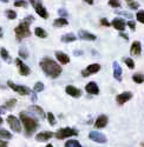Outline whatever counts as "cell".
<instances>
[{"mask_svg":"<svg viewBox=\"0 0 144 147\" xmlns=\"http://www.w3.org/2000/svg\"><path fill=\"white\" fill-rule=\"evenodd\" d=\"M39 65H40L41 69L45 72V74L47 77L52 78V79H56V78H58L59 76L62 74V67L59 66L54 60H52L50 58L41 59Z\"/></svg>","mask_w":144,"mask_h":147,"instance_id":"obj_1","label":"cell"},{"mask_svg":"<svg viewBox=\"0 0 144 147\" xmlns=\"http://www.w3.org/2000/svg\"><path fill=\"white\" fill-rule=\"evenodd\" d=\"M34 18L33 17H27L25 19H22V21L19 24V26H17L14 28V33L17 35V39L20 41L24 38H27V36L31 35V31H30V25L31 22H33Z\"/></svg>","mask_w":144,"mask_h":147,"instance_id":"obj_2","label":"cell"},{"mask_svg":"<svg viewBox=\"0 0 144 147\" xmlns=\"http://www.w3.org/2000/svg\"><path fill=\"white\" fill-rule=\"evenodd\" d=\"M20 119H21L22 124H24V128H25L27 136L33 134V132H35V129L38 128V121L35 120L33 117H30L26 112L20 113Z\"/></svg>","mask_w":144,"mask_h":147,"instance_id":"obj_3","label":"cell"},{"mask_svg":"<svg viewBox=\"0 0 144 147\" xmlns=\"http://www.w3.org/2000/svg\"><path fill=\"white\" fill-rule=\"evenodd\" d=\"M77 134H78V132L76 129L70 128V127H64L62 129L57 131L56 134H54V137L60 140V139H66L69 137H75V136H77Z\"/></svg>","mask_w":144,"mask_h":147,"instance_id":"obj_4","label":"cell"},{"mask_svg":"<svg viewBox=\"0 0 144 147\" xmlns=\"http://www.w3.org/2000/svg\"><path fill=\"white\" fill-rule=\"evenodd\" d=\"M7 85H8V86H10L12 90H13V91H16L17 93H19L20 95H27V94L31 93V90H30L29 87L21 86V85H17V84H14L13 81H8Z\"/></svg>","mask_w":144,"mask_h":147,"instance_id":"obj_5","label":"cell"},{"mask_svg":"<svg viewBox=\"0 0 144 147\" xmlns=\"http://www.w3.org/2000/svg\"><path fill=\"white\" fill-rule=\"evenodd\" d=\"M89 138L94 141V142H98V144H105L106 142V137L104 136L103 133L97 132V131H92L89 133Z\"/></svg>","mask_w":144,"mask_h":147,"instance_id":"obj_6","label":"cell"},{"mask_svg":"<svg viewBox=\"0 0 144 147\" xmlns=\"http://www.w3.org/2000/svg\"><path fill=\"white\" fill-rule=\"evenodd\" d=\"M7 122H8V125L11 126V128L13 129L14 132H17V133L21 132V125H20V121L18 120V118H16L14 115H8Z\"/></svg>","mask_w":144,"mask_h":147,"instance_id":"obj_7","label":"cell"},{"mask_svg":"<svg viewBox=\"0 0 144 147\" xmlns=\"http://www.w3.org/2000/svg\"><path fill=\"white\" fill-rule=\"evenodd\" d=\"M101 69V66L98 64H92V65H89L86 67V69L82 71V76L83 77H89L91 74H94V73H97L98 71Z\"/></svg>","mask_w":144,"mask_h":147,"instance_id":"obj_8","label":"cell"},{"mask_svg":"<svg viewBox=\"0 0 144 147\" xmlns=\"http://www.w3.org/2000/svg\"><path fill=\"white\" fill-rule=\"evenodd\" d=\"M16 64H17V66H18V68H19V73L21 76H24V77H26V76H29L30 73H31V69H30V67L29 66H26L25 64L22 63V61L18 58V59H16Z\"/></svg>","mask_w":144,"mask_h":147,"instance_id":"obj_9","label":"cell"},{"mask_svg":"<svg viewBox=\"0 0 144 147\" xmlns=\"http://www.w3.org/2000/svg\"><path fill=\"white\" fill-rule=\"evenodd\" d=\"M131 98H132V93H131V92H124L122 94H118L117 98H116V100H117L118 105H123L126 101H129Z\"/></svg>","mask_w":144,"mask_h":147,"instance_id":"obj_10","label":"cell"},{"mask_svg":"<svg viewBox=\"0 0 144 147\" xmlns=\"http://www.w3.org/2000/svg\"><path fill=\"white\" fill-rule=\"evenodd\" d=\"M33 6H34L35 12H37V13H38L41 18H44V19H47V18H49V13H47L46 8L43 6V4H41V3H35Z\"/></svg>","mask_w":144,"mask_h":147,"instance_id":"obj_11","label":"cell"},{"mask_svg":"<svg viewBox=\"0 0 144 147\" xmlns=\"http://www.w3.org/2000/svg\"><path fill=\"white\" fill-rule=\"evenodd\" d=\"M112 26H113L116 30L123 32V31L125 30L126 22H125V21H124V19H122V18H115V19H113V21H112Z\"/></svg>","mask_w":144,"mask_h":147,"instance_id":"obj_12","label":"cell"},{"mask_svg":"<svg viewBox=\"0 0 144 147\" xmlns=\"http://www.w3.org/2000/svg\"><path fill=\"white\" fill-rule=\"evenodd\" d=\"M54 134L52 132H40L39 134H37V137H35V140L37 141H40V142H44V141H47L49 139H51Z\"/></svg>","mask_w":144,"mask_h":147,"instance_id":"obj_13","label":"cell"},{"mask_svg":"<svg viewBox=\"0 0 144 147\" xmlns=\"http://www.w3.org/2000/svg\"><path fill=\"white\" fill-rule=\"evenodd\" d=\"M112 66H113V77H115V79L121 81L122 80V67H121V65H119L117 61H113Z\"/></svg>","mask_w":144,"mask_h":147,"instance_id":"obj_14","label":"cell"},{"mask_svg":"<svg viewBox=\"0 0 144 147\" xmlns=\"http://www.w3.org/2000/svg\"><path fill=\"white\" fill-rule=\"evenodd\" d=\"M65 91H66V93H67L69 95L73 96V98H79V96L82 95V91H80V90H78V88H77V87H75V86H71V85L66 86Z\"/></svg>","mask_w":144,"mask_h":147,"instance_id":"obj_15","label":"cell"},{"mask_svg":"<svg viewBox=\"0 0 144 147\" xmlns=\"http://www.w3.org/2000/svg\"><path fill=\"white\" fill-rule=\"evenodd\" d=\"M85 90H86V92L90 93V94H94V95L99 94V88H98V86H97V84L93 82V81H92V82H89V84L86 85Z\"/></svg>","mask_w":144,"mask_h":147,"instance_id":"obj_16","label":"cell"},{"mask_svg":"<svg viewBox=\"0 0 144 147\" xmlns=\"http://www.w3.org/2000/svg\"><path fill=\"white\" fill-rule=\"evenodd\" d=\"M78 36L83 40H91V41L96 40V35H93V34H91V33H89L86 31H84V30H80L78 32Z\"/></svg>","mask_w":144,"mask_h":147,"instance_id":"obj_17","label":"cell"},{"mask_svg":"<svg viewBox=\"0 0 144 147\" xmlns=\"http://www.w3.org/2000/svg\"><path fill=\"white\" fill-rule=\"evenodd\" d=\"M106 125H107V117L106 115H101L94 122L96 128H104Z\"/></svg>","mask_w":144,"mask_h":147,"instance_id":"obj_18","label":"cell"},{"mask_svg":"<svg viewBox=\"0 0 144 147\" xmlns=\"http://www.w3.org/2000/svg\"><path fill=\"white\" fill-rule=\"evenodd\" d=\"M56 58H57V60L59 61V63L63 64V65H66V64L70 63L69 55H66V54L63 53V52H56Z\"/></svg>","mask_w":144,"mask_h":147,"instance_id":"obj_19","label":"cell"},{"mask_svg":"<svg viewBox=\"0 0 144 147\" xmlns=\"http://www.w3.org/2000/svg\"><path fill=\"white\" fill-rule=\"evenodd\" d=\"M131 54L132 55H139L142 52V46L139 41H135L132 45H131V50H130Z\"/></svg>","mask_w":144,"mask_h":147,"instance_id":"obj_20","label":"cell"},{"mask_svg":"<svg viewBox=\"0 0 144 147\" xmlns=\"http://www.w3.org/2000/svg\"><path fill=\"white\" fill-rule=\"evenodd\" d=\"M30 111H32L33 113H35V114H37L39 118H41V119L45 118V113L43 111V108H40L39 106H31L30 107Z\"/></svg>","mask_w":144,"mask_h":147,"instance_id":"obj_21","label":"cell"},{"mask_svg":"<svg viewBox=\"0 0 144 147\" xmlns=\"http://www.w3.org/2000/svg\"><path fill=\"white\" fill-rule=\"evenodd\" d=\"M77 38H76V35L75 34H72V33H67L65 35L62 36V41L63 42H72V41H75Z\"/></svg>","mask_w":144,"mask_h":147,"instance_id":"obj_22","label":"cell"},{"mask_svg":"<svg viewBox=\"0 0 144 147\" xmlns=\"http://www.w3.org/2000/svg\"><path fill=\"white\" fill-rule=\"evenodd\" d=\"M53 25L56 26V27H62V26H66L67 25V20L65 19V18H58V19H56L54 20V22H53Z\"/></svg>","mask_w":144,"mask_h":147,"instance_id":"obj_23","label":"cell"},{"mask_svg":"<svg viewBox=\"0 0 144 147\" xmlns=\"http://www.w3.org/2000/svg\"><path fill=\"white\" fill-rule=\"evenodd\" d=\"M132 80L136 84H143L144 82V74H142V73H135L132 76Z\"/></svg>","mask_w":144,"mask_h":147,"instance_id":"obj_24","label":"cell"},{"mask_svg":"<svg viewBox=\"0 0 144 147\" xmlns=\"http://www.w3.org/2000/svg\"><path fill=\"white\" fill-rule=\"evenodd\" d=\"M34 34L37 35V36H39V38H46V36H47V33L41 27H37V28H35L34 30Z\"/></svg>","mask_w":144,"mask_h":147,"instance_id":"obj_25","label":"cell"},{"mask_svg":"<svg viewBox=\"0 0 144 147\" xmlns=\"http://www.w3.org/2000/svg\"><path fill=\"white\" fill-rule=\"evenodd\" d=\"M0 138L1 139H6V140H10L12 138V134L6 131V129H0Z\"/></svg>","mask_w":144,"mask_h":147,"instance_id":"obj_26","label":"cell"},{"mask_svg":"<svg viewBox=\"0 0 144 147\" xmlns=\"http://www.w3.org/2000/svg\"><path fill=\"white\" fill-rule=\"evenodd\" d=\"M0 54H1V58L5 61H7V63H11V57H10L8 52L5 50V48H1V50H0Z\"/></svg>","mask_w":144,"mask_h":147,"instance_id":"obj_27","label":"cell"},{"mask_svg":"<svg viewBox=\"0 0 144 147\" xmlns=\"http://www.w3.org/2000/svg\"><path fill=\"white\" fill-rule=\"evenodd\" d=\"M65 147H82V145L77 140H69V141H66Z\"/></svg>","mask_w":144,"mask_h":147,"instance_id":"obj_28","label":"cell"},{"mask_svg":"<svg viewBox=\"0 0 144 147\" xmlns=\"http://www.w3.org/2000/svg\"><path fill=\"white\" fill-rule=\"evenodd\" d=\"M124 63L126 64V66H128L129 68H131V69L135 68V63H134V60L131 59V58H125V59H124Z\"/></svg>","mask_w":144,"mask_h":147,"instance_id":"obj_29","label":"cell"},{"mask_svg":"<svg viewBox=\"0 0 144 147\" xmlns=\"http://www.w3.org/2000/svg\"><path fill=\"white\" fill-rule=\"evenodd\" d=\"M6 16H7V18L10 20H13V19L17 18V13H16L14 11H12V9H7L6 11Z\"/></svg>","mask_w":144,"mask_h":147,"instance_id":"obj_30","label":"cell"},{"mask_svg":"<svg viewBox=\"0 0 144 147\" xmlns=\"http://www.w3.org/2000/svg\"><path fill=\"white\" fill-rule=\"evenodd\" d=\"M47 120H49V122H50V125H56V118H54V115L51 113V112H49L47 113Z\"/></svg>","mask_w":144,"mask_h":147,"instance_id":"obj_31","label":"cell"},{"mask_svg":"<svg viewBox=\"0 0 144 147\" xmlns=\"http://www.w3.org/2000/svg\"><path fill=\"white\" fill-rule=\"evenodd\" d=\"M136 18H137V20H138L139 22L144 24V11H139V12H137Z\"/></svg>","mask_w":144,"mask_h":147,"instance_id":"obj_32","label":"cell"},{"mask_svg":"<svg viewBox=\"0 0 144 147\" xmlns=\"http://www.w3.org/2000/svg\"><path fill=\"white\" fill-rule=\"evenodd\" d=\"M34 92H41L43 90H44V85H43V82H37L34 85Z\"/></svg>","mask_w":144,"mask_h":147,"instance_id":"obj_33","label":"cell"},{"mask_svg":"<svg viewBox=\"0 0 144 147\" xmlns=\"http://www.w3.org/2000/svg\"><path fill=\"white\" fill-rule=\"evenodd\" d=\"M16 102H17V100H16V99H11V100H8V101L5 104V107H6V108H8V109H11L12 107H13V106L16 105Z\"/></svg>","mask_w":144,"mask_h":147,"instance_id":"obj_34","label":"cell"},{"mask_svg":"<svg viewBox=\"0 0 144 147\" xmlns=\"http://www.w3.org/2000/svg\"><path fill=\"white\" fill-rule=\"evenodd\" d=\"M109 5H110L111 7H115V8L121 7V3H119L118 0H109Z\"/></svg>","mask_w":144,"mask_h":147,"instance_id":"obj_35","label":"cell"},{"mask_svg":"<svg viewBox=\"0 0 144 147\" xmlns=\"http://www.w3.org/2000/svg\"><path fill=\"white\" fill-rule=\"evenodd\" d=\"M14 6L16 7H26L27 6V3L24 1V0H18V1L14 3Z\"/></svg>","mask_w":144,"mask_h":147,"instance_id":"obj_36","label":"cell"},{"mask_svg":"<svg viewBox=\"0 0 144 147\" xmlns=\"http://www.w3.org/2000/svg\"><path fill=\"white\" fill-rule=\"evenodd\" d=\"M19 55H20V58L26 59L29 57V53H27V51L25 50V48H20V50H19Z\"/></svg>","mask_w":144,"mask_h":147,"instance_id":"obj_37","label":"cell"},{"mask_svg":"<svg viewBox=\"0 0 144 147\" xmlns=\"http://www.w3.org/2000/svg\"><path fill=\"white\" fill-rule=\"evenodd\" d=\"M138 6H139V4L136 3V1H131V3H129V7H130L131 9H137Z\"/></svg>","mask_w":144,"mask_h":147,"instance_id":"obj_38","label":"cell"},{"mask_svg":"<svg viewBox=\"0 0 144 147\" xmlns=\"http://www.w3.org/2000/svg\"><path fill=\"white\" fill-rule=\"evenodd\" d=\"M101 24H102V25H103V26H106V27H109V26L111 25V24H110L109 21H107V20H106L105 18H103V19L101 20Z\"/></svg>","mask_w":144,"mask_h":147,"instance_id":"obj_39","label":"cell"},{"mask_svg":"<svg viewBox=\"0 0 144 147\" xmlns=\"http://www.w3.org/2000/svg\"><path fill=\"white\" fill-rule=\"evenodd\" d=\"M128 26L132 30V31H135V28H136V25H135V22L134 21H128Z\"/></svg>","mask_w":144,"mask_h":147,"instance_id":"obj_40","label":"cell"},{"mask_svg":"<svg viewBox=\"0 0 144 147\" xmlns=\"http://www.w3.org/2000/svg\"><path fill=\"white\" fill-rule=\"evenodd\" d=\"M8 145H7V142L5 141V139H1L0 138V147H7Z\"/></svg>","mask_w":144,"mask_h":147,"instance_id":"obj_41","label":"cell"},{"mask_svg":"<svg viewBox=\"0 0 144 147\" xmlns=\"http://www.w3.org/2000/svg\"><path fill=\"white\" fill-rule=\"evenodd\" d=\"M58 13L60 14V16H63V17H66V16H67V13L65 12V9H59V11H58Z\"/></svg>","mask_w":144,"mask_h":147,"instance_id":"obj_42","label":"cell"},{"mask_svg":"<svg viewBox=\"0 0 144 147\" xmlns=\"http://www.w3.org/2000/svg\"><path fill=\"white\" fill-rule=\"evenodd\" d=\"M5 106H0V114H3V113H5Z\"/></svg>","mask_w":144,"mask_h":147,"instance_id":"obj_43","label":"cell"},{"mask_svg":"<svg viewBox=\"0 0 144 147\" xmlns=\"http://www.w3.org/2000/svg\"><path fill=\"white\" fill-rule=\"evenodd\" d=\"M121 36H122V38H124L125 40H129V36L126 34H124V33H121Z\"/></svg>","mask_w":144,"mask_h":147,"instance_id":"obj_44","label":"cell"},{"mask_svg":"<svg viewBox=\"0 0 144 147\" xmlns=\"http://www.w3.org/2000/svg\"><path fill=\"white\" fill-rule=\"evenodd\" d=\"M35 100H37V95L33 93V94H32V101H35Z\"/></svg>","mask_w":144,"mask_h":147,"instance_id":"obj_45","label":"cell"},{"mask_svg":"<svg viewBox=\"0 0 144 147\" xmlns=\"http://www.w3.org/2000/svg\"><path fill=\"white\" fill-rule=\"evenodd\" d=\"M85 3H88V4H90V5H92L93 4V0H84Z\"/></svg>","mask_w":144,"mask_h":147,"instance_id":"obj_46","label":"cell"},{"mask_svg":"<svg viewBox=\"0 0 144 147\" xmlns=\"http://www.w3.org/2000/svg\"><path fill=\"white\" fill-rule=\"evenodd\" d=\"M30 3H31V4H32V6H33V5L35 4V0H30Z\"/></svg>","mask_w":144,"mask_h":147,"instance_id":"obj_47","label":"cell"},{"mask_svg":"<svg viewBox=\"0 0 144 147\" xmlns=\"http://www.w3.org/2000/svg\"><path fill=\"white\" fill-rule=\"evenodd\" d=\"M1 32H3V30H1V27H0V38L3 36V33H1Z\"/></svg>","mask_w":144,"mask_h":147,"instance_id":"obj_48","label":"cell"},{"mask_svg":"<svg viewBox=\"0 0 144 147\" xmlns=\"http://www.w3.org/2000/svg\"><path fill=\"white\" fill-rule=\"evenodd\" d=\"M1 3H8V0H0Z\"/></svg>","mask_w":144,"mask_h":147,"instance_id":"obj_49","label":"cell"},{"mask_svg":"<svg viewBox=\"0 0 144 147\" xmlns=\"http://www.w3.org/2000/svg\"><path fill=\"white\" fill-rule=\"evenodd\" d=\"M46 147H53V146H52L51 144H49V145H46Z\"/></svg>","mask_w":144,"mask_h":147,"instance_id":"obj_50","label":"cell"},{"mask_svg":"<svg viewBox=\"0 0 144 147\" xmlns=\"http://www.w3.org/2000/svg\"><path fill=\"white\" fill-rule=\"evenodd\" d=\"M126 3H131V1H134V0H125Z\"/></svg>","mask_w":144,"mask_h":147,"instance_id":"obj_51","label":"cell"},{"mask_svg":"<svg viewBox=\"0 0 144 147\" xmlns=\"http://www.w3.org/2000/svg\"><path fill=\"white\" fill-rule=\"evenodd\" d=\"M3 121H4V120H3L1 118H0V125H1V124H3Z\"/></svg>","mask_w":144,"mask_h":147,"instance_id":"obj_52","label":"cell"},{"mask_svg":"<svg viewBox=\"0 0 144 147\" xmlns=\"http://www.w3.org/2000/svg\"><path fill=\"white\" fill-rule=\"evenodd\" d=\"M142 146H143V147H144V142H143V144H142Z\"/></svg>","mask_w":144,"mask_h":147,"instance_id":"obj_53","label":"cell"}]
</instances>
